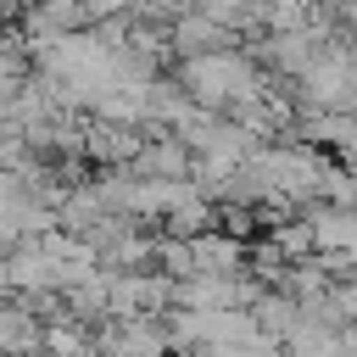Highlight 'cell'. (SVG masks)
Returning <instances> with one entry per match:
<instances>
[{
  "mask_svg": "<svg viewBox=\"0 0 357 357\" xmlns=\"http://www.w3.org/2000/svg\"><path fill=\"white\" fill-rule=\"evenodd\" d=\"M335 301H340V307H346V312H351V318H357V290H340V296H335Z\"/></svg>",
  "mask_w": 357,
  "mask_h": 357,
  "instance_id": "cell-4",
  "label": "cell"
},
{
  "mask_svg": "<svg viewBox=\"0 0 357 357\" xmlns=\"http://www.w3.org/2000/svg\"><path fill=\"white\" fill-rule=\"evenodd\" d=\"M33 346H45V329H39L22 307H0V351H6V357H22V351H33Z\"/></svg>",
  "mask_w": 357,
  "mask_h": 357,
  "instance_id": "cell-2",
  "label": "cell"
},
{
  "mask_svg": "<svg viewBox=\"0 0 357 357\" xmlns=\"http://www.w3.org/2000/svg\"><path fill=\"white\" fill-rule=\"evenodd\" d=\"M6 284H11V268H0V290H6Z\"/></svg>",
  "mask_w": 357,
  "mask_h": 357,
  "instance_id": "cell-5",
  "label": "cell"
},
{
  "mask_svg": "<svg viewBox=\"0 0 357 357\" xmlns=\"http://www.w3.org/2000/svg\"><path fill=\"white\" fill-rule=\"evenodd\" d=\"M22 357H50V351H22Z\"/></svg>",
  "mask_w": 357,
  "mask_h": 357,
  "instance_id": "cell-6",
  "label": "cell"
},
{
  "mask_svg": "<svg viewBox=\"0 0 357 357\" xmlns=\"http://www.w3.org/2000/svg\"><path fill=\"white\" fill-rule=\"evenodd\" d=\"M156 351H162V335H151V329H128L117 340V357H156Z\"/></svg>",
  "mask_w": 357,
  "mask_h": 357,
  "instance_id": "cell-3",
  "label": "cell"
},
{
  "mask_svg": "<svg viewBox=\"0 0 357 357\" xmlns=\"http://www.w3.org/2000/svg\"><path fill=\"white\" fill-rule=\"evenodd\" d=\"M178 84L190 89V100H195V106L223 112V117H229L240 100H257V95H262V78H257V67H251L240 50H206V56H184Z\"/></svg>",
  "mask_w": 357,
  "mask_h": 357,
  "instance_id": "cell-1",
  "label": "cell"
},
{
  "mask_svg": "<svg viewBox=\"0 0 357 357\" xmlns=\"http://www.w3.org/2000/svg\"><path fill=\"white\" fill-rule=\"evenodd\" d=\"M335 6H346V0H335Z\"/></svg>",
  "mask_w": 357,
  "mask_h": 357,
  "instance_id": "cell-7",
  "label": "cell"
}]
</instances>
